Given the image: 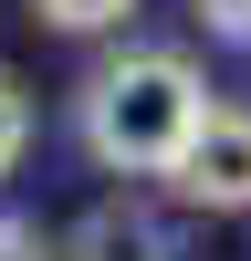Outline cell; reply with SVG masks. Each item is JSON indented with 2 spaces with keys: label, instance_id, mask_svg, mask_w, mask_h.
<instances>
[{
  "label": "cell",
  "instance_id": "6da1fadb",
  "mask_svg": "<svg viewBox=\"0 0 251 261\" xmlns=\"http://www.w3.org/2000/svg\"><path fill=\"white\" fill-rule=\"evenodd\" d=\"M73 125H84V157L105 178H167L188 157V136L209 125V73L178 42H136V53H115V63L84 73Z\"/></svg>",
  "mask_w": 251,
  "mask_h": 261
},
{
  "label": "cell",
  "instance_id": "7a4b0ae2",
  "mask_svg": "<svg viewBox=\"0 0 251 261\" xmlns=\"http://www.w3.org/2000/svg\"><path fill=\"white\" fill-rule=\"evenodd\" d=\"M167 188H178L188 209H251V115L241 105H209V125L188 136V157L167 167Z\"/></svg>",
  "mask_w": 251,
  "mask_h": 261
},
{
  "label": "cell",
  "instance_id": "3957f363",
  "mask_svg": "<svg viewBox=\"0 0 251 261\" xmlns=\"http://www.w3.org/2000/svg\"><path fill=\"white\" fill-rule=\"evenodd\" d=\"M63 261H178V251H167L157 209H136V199H105V209H84V220H73Z\"/></svg>",
  "mask_w": 251,
  "mask_h": 261
},
{
  "label": "cell",
  "instance_id": "277c9868",
  "mask_svg": "<svg viewBox=\"0 0 251 261\" xmlns=\"http://www.w3.org/2000/svg\"><path fill=\"white\" fill-rule=\"evenodd\" d=\"M21 157H32V84L0 63V178H21Z\"/></svg>",
  "mask_w": 251,
  "mask_h": 261
},
{
  "label": "cell",
  "instance_id": "5b68a950",
  "mask_svg": "<svg viewBox=\"0 0 251 261\" xmlns=\"http://www.w3.org/2000/svg\"><path fill=\"white\" fill-rule=\"evenodd\" d=\"M126 11L136 0H32V21H53V32H115Z\"/></svg>",
  "mask_w": 251,
  "mask_h": 261
},
{
  "label": "cell",
  "instance_id": "8992f818",
  "mask_svg": "<svg viewBox=\"0 0 251 261\" xmlns=\"http://www.w3.org/2000/svg\"><path fill=\"white\" fill-rule=\"evenodd\" d=\"M199 11V32H220V42H251V0H188Z\"/></svg>",
  "mask_w": 251,
  "mask_h": 261
},
{
  "label": "cell",
  "instance_id": "52a82bcc",
  "mask_svg": "<svg viewBox=\"0 0 251 261\" xmlns=\"http://www.w3.org/2000/svg\"><path fill=\"white\" fill-rule=\"evenodd\" d=\"M0 261H63V251H42V230H21V220H0Z\"/></svg>",
  "mask_w": 251,
  "mask_h": 261
}]
</instances>
